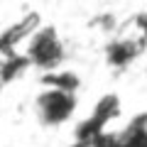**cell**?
<instances>
[{"mask_svg": "<svg viewBox=\"0 0 147 147\" xmlns=\"http://www.w3.org/2000/svg\"><path fill=\"white\" fill-rule=\"evenodd\" d=\"M64 59L61 42L54 30H37L27 42V61L37 69H54Z\"/></svg>", "mask_w": 147, "mask_h": 147, "instance_id": "cell-2", "label": "cell"}, {"mask_svg": "<svg viewBox=\"0 0 147 147\" xmlns=\"http://www.w3.org/2000/svg\"><path fill=\"white\" fill-rule=\"evenodd\" d=\"M34 108H37V115H39V120L44 125H61V123H66L74 115L76 98L66 88H52V91H44L37 98Z\"/></svg>", "mask_w": 147, "mask_h": 147, "instance_id": "cell-1", "label": "cell"}]
</instances>
